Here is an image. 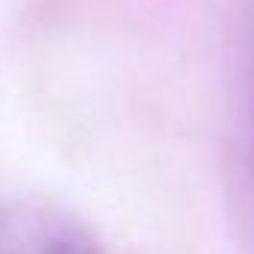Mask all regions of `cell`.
Here are the masks:
<instances>
[{
  "instance_id": "cell-1",
  "label": "cell",
  "mask_w": 254,
  "mask_h": 254,
  "mask_svg": "<svg viewBox=\"0 0 254 254\" xmlns=\"http://www.w3.org/2000/svg\"><path fill=\"white\" fill-rule=\"evenodd\" d=\"M0 254H102L78 224L33 209L0 212Z\"/></svg>"
}]
</instances>
